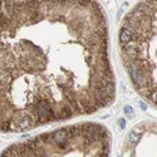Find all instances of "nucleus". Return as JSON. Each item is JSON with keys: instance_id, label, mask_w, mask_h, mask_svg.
<instances>
[{"instance_id": "f257e3e1", "label": "nucleus", "mask_w": 157, "mask_h": 157, "mask_svg": "<svg viewBox=\"0 0 157 157\" xmlns=\"http://www.w3.org/2000/svg\"><path fill=\"white\" fill-rule=\"evenodd\" d=\"M130 73H131V78H132V82L135 83V86L137 89H141L143 87H146L148 83L146 76L143 74L142 69L140 68V65L136 64L132 62L131 63V67H130Z\"/></svg>"}, {"instance_id": "f03ea898", "label": "nucleus", "mask_w": 157, "mask_h": 157, "mask_svg": "<svg viewBox=\"0 0 157 157\" xmlns=\"http://www.w3.org/2000/svg\"><path fill=\"white\" fill-rule=\"evenodd\" d=\"M133 39V32H132V29L128 28V27H124L121 29V32H119V41H121V44L126 45V44H128L130 41Z\"/></svg>"}, {"instance_id": "7ed1b4c3", "label": "nucleus", "mask_w": 157, "mask_h": 157, "mask_svg": "<svg viewBox=\"0 0 157 157\" xmlns=\"http://www.w3.org/2000/svg\"><path fill=\"white\" fill-rule=\"evenodd\" d=\"M16 124V127L15 130L18 131H20V130H28L32 127V124H33V118L28 116V114H25V116H23L21 118H19V121L15 123Z\"/></svg>"}, {"instance_id": "20e7f679", "label": "nucleus", "mask_w": 157, "mask_h": 157, "mask_svg": "<svg viewBox=\"0 0 157 157\" xmlns=\"http://www.w3.org/2000/svg\"><path fill=\"white\" fill-rule=\"evenodd\" d=\"M68 137H69L68 128H63V130H59L54 133V141H56L58 144H60L65 141H68Z\"/></svg>"}, {"instance_id": "39448f33", "label": "nucleus", "mask_w": 157, "mask_h": 157, "mask_svg": "<svg viewBox=\"0 0 157 157\" xmlns=\"http://www.w3.org/2000/svg\"><path fill=\"white\" fill-rule=\"evenodd\" d=\"M141 140V133H138V132H135L132 131L131 133L128 135V141L130 143H138V141Z\"/></svg>"}, {"instance_id": "423d86ee", "label": "nucleus", "mask_w": 157, "mask_h": 157, "mask_svg": "<svg viewBox=\"0 0 157 157\" xmlns=\"http://www.w3.org/2000/svg\"><path fill=\"white\" fill-rule=\"evenodd\" d=\"M58 147H59V148H62V150H67V148L69 147V142H68V141H65V142H63V143L58 144Z\"/></svg>"}, {"instance_id": "0eeeda50", "label": "nucleus", "mask_w": 157, "mask_h": 157, "mask_svg": "<svg viewBox=\"0 0 157 157\" xmlns=\"http://www.w3.org/2000/svg\"><path fill=\"white\" fill-rule=\"evenodd\" d=\"M124 112L127 113L128 116H132V113H133V110H132L130 106H126V107H124Z\"/></svg>"}, {"instance_id": "6e6552de", "label": "nucleus", "mask_w": 157, "mask_h": 157, "mask_svg": "<svg viewBox=\"0 0 157 157\" xmlns=\"http://www.w3.org/2000/svg\"><path fill=\"white\" fill-rule=\"evenodd\" d=\"M151 98H152V101H153L155 103L157 104V90H155V92H152V97H151Z\"/></svg>"}, {"instance_id": "1a4fd4ad", "label": "nucleus", "mask_w": 157, "mask_h": 157, "mask_svg": "<svg viewBox=\"0 0 157 157\" xmlns=\"http://www.w3.org/2000/svg\"><path fill=\"white\" fill-rule=\"evenodd\" d=\"M118 123H119V127H121V128H124V126H126L124 119H122V118H121V119L118 121Z\"/></svg>"}, {"instance_id": "9d476101", "label": "nucleus", "mask_w": 157, "mask_h": 157, "mask_svg": "<svg viewBox=\"0 0 157 157\" xmlns=\"http://www.w3.org/2000/svg\"><path fill=\"white\" fill-rule=\"evenodd\" d=\"M140 106H141V108H142V110H147V106L144 104V103H141Z\"/></svg>"}]
</instances>
